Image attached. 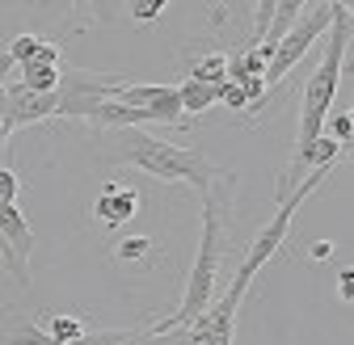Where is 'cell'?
<instances>
[{
    "label": "cell",
    "mask_w": 354,
    "mask_h": 345,
    "mask_svg": "<svg viewBox=\"0 0 354 345\" xmlns=\"http://www.w3.org/2000/svg\"><path fill=\"white\" fill-rule=\"evenodd\" d=\"M232 206H236V172H215V181L203 194V240L190 266V282H186V299L173 316L156 320L152 328H186L190 320H198L207 312V304L219 295V266H224V248L232 236Z\"/></svg>",
    "instance_id": "6da1fadb"
},
{
    "label": "cell",
    "mask_w": 354,
    "mask_h": 345,
    "mask_svg": "<svg viewBox=\"0 0 354 345\" xmlns=\"http://www.w3.org/2000/svg\"><path fill=\"white\" fill-rule=\"evenodd\" d=\"M346 47H350V5H333V21L325 30V51H321V63L317 72L308 76L304 84V101H299V135H295V156H291V168L283 172V190H295L308 172H313V144L325 135V118H329V106L337 97V80H342V59H346Z\"/></svg>",
    "instance_id": "7a4b0ae2"
},
{
    "label": "cell",
    "mask_w": 354,
    "mask_h": 345,
    "mask_svg": "<svg viewBox=\"0 0 354 345\" xmlns=\"http://www.w3.org/2000/svg\"><path fill=\"white\" fill-rule=\"evenodd\" d=\"M114 160L148 172V177H156V181H186L198 194H207V186L215 181V172H219L207 152H198V148H177V144L156 139L148 131H118Z\"/></svg>",
    "instance_id": "3957f363"
},
{
    "label": "cell",
    "mask_w": 354,
    "mask_h": 345,
    "mask_svg": "<svg viewBox=\"0 0 354 345\" xmlns=\"http://www.w3.org/2000/svg\"><path fill=\"white\" fill-rule=\"evenodd\" d=\"M329 21H333V5H304V13H299V17H295V26L279 38V47H274L270 63H266V76H261L266 93H261V101H253V106H249V118H253V114H261L266 106H270L274 89L291 76V68H295L308 51H313V42L329 30Z\"/></svg>",
    "instance_id": "277c9868"
},
{
    "label": "cell",
    "mask_w": 354,
    "mask_h": 345,
    "mask_svg": "<svg viewBox=\"0 0 354 345\" xmlns=\"http://www.w3.org/2000/svg\"><path fill=\"white\" fill-rule=\"evenodd\" d=\"M329 177V168H313L308 177L295 186V190H287L283 198H279V210H274V219L266 224L257 236H253V244L245 248V262H241V270H236V282H245V286H253V278L261 274V266L270 262V257H279V248H283V240H287V232H291V219L299 215V206L317 194V186Z\"/></svg>",
    "instance_id": "5b68a950"
},
{
    "label": "cell",
    "mask_w": 354,
    "mask_h": 345,
    "mask_svg": "<svg viewBox=\"0 0 354 345\" xmlns=\"http://www.w3.org/2000/svg\"><path fill=\"white\" fill-rule=\"evenodd\" d=\"M122 84V76H110V72H88V68H59V89H55V118H76V122H88L102 101L114 97V89Z\"/></svg>",
    "instance_id": "8992f818"
},
{
    "label": "cell",
    "mask_w": 354,
    "mask_h": 345,
    "mask_svg": "<svg viewBox=\"0 0 354 345\" xmlns=\"http://www.w3.org/2000/svg\"><path fill=\"white\" fill-rule=\"evenodd\" d=\"M118 106L140 110L156 126H182V106H177V84H131L122 80L114 89Z\"/></svg>",
    "instance_id": "52a82bcc"
},
{
    "label": "cell",
    "mask_w": 354,
    "mask_h": 345,
    "mask_svg": "<svg viewBox=\"0 0 354 345\" xmlns=\"http://www.w3.org/2000/svg\"><path fill=\"white\" fill-rule=\"evenodd\" d=\"M136 210H140V194L131 190V186H102V194L93 202L97 224H106V228L131 224V215H136Z\"/></svg>",
    "instance_id": "ba28073f"
},
{
    "label": "cell",
    "mask_w": 354,
    "mask_h": 345,
    "mask_svg": "<svg viewBox=\"0 0 354 345\" xmlns=\"http://www.w3.org/2000/svg\"><path fill=\"white\" fill-rule=\"evenodd\" d=\"M215 101H219V89H215V84H207V80L186 76L182 84H177V106H182V118H198V114H207Z\"/></svg>",
    "instance_id": "9c48e42d"
},
{
    "label": "cell",
    "mask_w": 354,
    "mask_h": 345,
    "mask_svg": "<svg viewBox=\"0 0 354 345\" xmlns=\"http://www.w3.org/2000/svg\"><path fill=\"white\" fill-rule=\"evenodd\" d=\"M17 84H21V89H30V93H55L59 89V68L30 59V63H21V80Z\"/></svg>",
    "instance_id": "30bf717a"
},
{
    "label": "cell",
    "mask_w": 354,
    "mask_h": 345,
    "mask_svg": "<svg viewBox=\"0 0 354 345\" xmlns=\"http://www.w3.org/2000/svg\"><path fill=\"white\" fill-rule=\"evenodd\" d=\"M42 333H47L51 341H59V345H76L80 337H84V320L80 316H51L47 324H42Z\"/></svg>",
    "instance_id": "8fae6325"
},
{
    "label": "cell",
    "mask_w": 354,
    "mask_h": 345,
    "mask_svg": "<svg viewBox=\"0 0 354 345\" xmlns=\"http://www.w3.org/2000/svg\"><path fill=\"white\" fill-rule=\"evenodd\" d=\"M0 345H59V341H51L47 333H42L38 324H30V320H13L5 328V337H0Z\"/></svg>",
    "instance_id": "7c38bea8"
},
{
    "label": "cell",
    "mask_w": 354,
    "mask_h": 345,
    "mask_svg": "<svg viewBox=\"0 0 354 345\" xmlns=\"http://www.w3.org/2000/svg\"><path fill=\"white\" fill-rule=\"evenodd\" d=\"M190 76H194V80H207V84H215V89H219V84L228 80V55H219V51L203 55V59L190 68Z\"/></svg>",
    "instance_id": "4fadbf2b"
},
{
    "label": "cell",
    "mask_w": 354,
    "mask_h": 345,
    "mask_svg": "<svg viewBox=\"0 0 354 345\" xmlns=\"http://www.w3.org/2000/svg\"><path fill=\"white\" fill-rule=\"evenodd\" d=\"M38 34H17L13 42H9V47H5V59L13 63V68H21V63H30L34 59V51H38Z\"/></svg>",
    "instance_id": "5bb4252c"
},
{
    "label": "cell",
    "mask_w": 354,
    "mask_h": 345,
    "mask_svg": "<svg viewBox=\"0 0 354 345\" xmlns=\"http://www.w3.org/2000/svg\"><path fill=\"white\" fill-rule=\"evenodd\" d=\"M325 122H329V139H333L337 148H342V144L350 148V135H354V114H350V110H342V114H333V118H325Z\"/></svg>",
    "instance_id": "9a60e30c"
},
{
    "label": "cell",
    "mask_w": 354,
    "mask_h": 345,
    "mask_svg": "<svg viewBox=\"0 0 354 345\" xmlns=\"http://www.w3.org/2000/svg\"><path fill=\"white\" fill-rule=\"evenodd\" d=\"M219 101H224L228 110H245V106H253V93L241 89V84H232V80H224L219 84Z\"/></svg>",
    "instance_id": "2e32d148"
},
{
    "label": "cell",
    "mask_w": 354,
    "mask_h": 345,
    "mask_svg": "<svg viewBox=\"0 0 354 345\" xmlns=\"http://www.w3.org/2000/svg\"><path fill=\"white\" fill-rule=\"evenodd\" d=\"M148 253H152V240H148V236H131V240L118 244V257H122V262H144Z\"/></svg>",
    "instance_id": "e0dca14e"
},
{
    "label": "cell",
    "mask_w": 354,
    "mask_h": 345,
    "mask_svg": "<svg viewBox=\"0 0 354 345\" xmlns=\"http://www.w3.org/2000/svg\"><path fill=\"white\" fill-rule=\"evenodd\" d=\"M152 333H156V328H152ZM152 345H186V328H165V333L152 337Z\"/></svg>",
    "instance_id": "ac0fdd59"
},
{
    "label": "cell",
    "mask_w": 354,
    "mask_h": 345,
    "mask_svg": "<svg viewBox=\"0 0 354 345\" xmlns=\"http://www.w3.org/2000/svg\"><path fill=\"white\" fill-rule=\"evenodd\" d=\"M131 13H136V17H156V13H165V0H148V5H131Z\"/></svg>",
    "instance_id": "d6986e66"
},
{
    "label": "cell",
    "mask_w": 354,
    "mask_h": 345,
    "mask_svg": "<svg viewBox=\"0 0 354 345\" xmlns=\"http://www.w3.org/2000/svg\"><path fill=\"white\" fill-rule=\"evenodd\" d=\"M350 286H354V270H346V274L337 278V290H342V299H346V304H350V295H354Z\"/></svg>",
    "instance_id": "ffe728a7"
},
{
    "label": "cell",
    "mask_w": 354,
    "mask_h": 345,
    "mask_svg": "<svg viewBox=\"0 0 354 345\" xmlns=\"http://www.w3.org/2000/svg\"><path fill=\"white\" fill-rule=\"evenodd\" d=\"M313 253H317V262H321V257H329V253H333V244H329V240H321V244H313Z\"/></svg>",
    "instance_id": "44dd1931"
},
{
    "label": "cell",
    "mask_w": 354,
    "mask_h": 345,
    "mask_svg": "<svg viewBox=\"0 0 354 345\" xmlns=\"http://www.w3.org/2000/svg\"><path fill=\"white\" fill-rule=\"evenodd\" d=\"M5 144H9V126H5V118H0V152H5Z\"/></svg>",
    "instance_id": "7402d4cb"
}]
</instances>
